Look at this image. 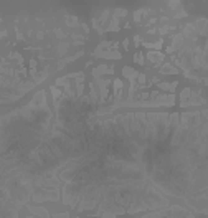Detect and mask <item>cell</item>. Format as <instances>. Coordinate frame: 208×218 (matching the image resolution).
<instances>
[{
  "label": "cell",
  "mask_w": 208,
  "mask_h": 218,
  "mask_svg": "<svg viewBox=\"0 0 208 218\" xmlns=\"http://www.w3.org/2000/svg\"><path fill=\"white\" fill-rule=\"evenodd\" d=\"M124 75H126L127 78H131V79H134V78H136L139 73H136V71L131 70V68H124Z\"/></svg>",
  "instance_id": "6da1fadb"
},
{
  "label": "cell",
  "mask_w": 208,
  "mask_h": 218,
  "mask_svg": "<svg viewBox=\"0 0 208 218\" xmlns=\"http://www.w3.org/2000/svg\"><path fill=\"white\" fill-rule=\"evenodd\" d=\"M142 60H144V56H142V55L139 53V55H137V63H140V65H142V63H144Z\"/></svg>",
  "instance_id": "7a4b0ae2"
}]
</instances>
